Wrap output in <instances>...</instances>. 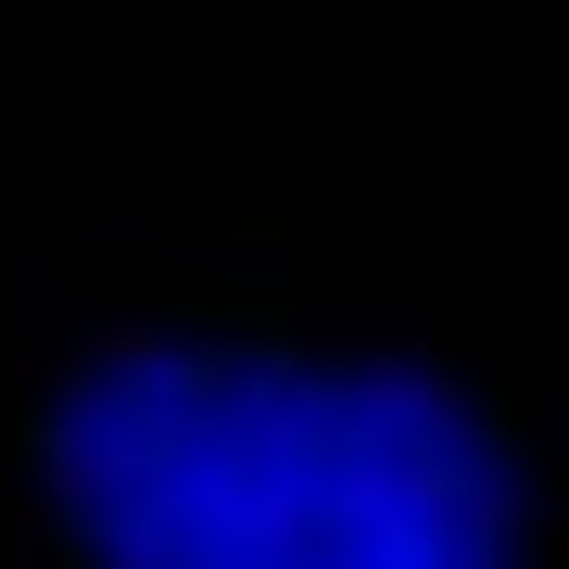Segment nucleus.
Wrapping results in <instances>:
<instances>
[{"instance_id": "f257e3e1", "label": "nucleus", "mask_w": 569, "mask_h": 569, "mask_svg": "<svg viewBox=\"0 0 569 569\" xmlns=\"http://www.w3.org/2000/svg\"><path fill=\"white\" fill-rule=\"evenodd\" d=\"M51 481L102 569H519L507 456L418 367L114 355Z\"/></svg>"}]
</instances>
